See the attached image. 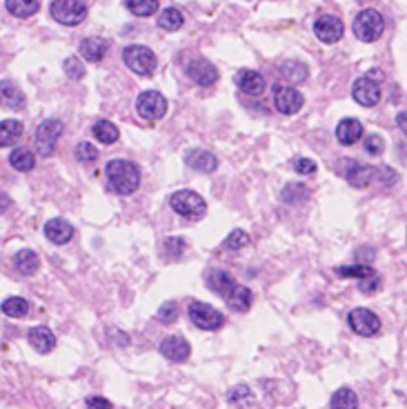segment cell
Returning <instances> with one entry per match:
<instances>
[{
	"instance_id": "cell-1",
	"label": "cell",
	"mask_w": 407,
	"mask_h": 409,
	"mask_svg": "<svg viewBox=\"0 0 407 409\" xmlns=\"http://www.w3.org/2000/svg\"><path fill=\"white\" fill-rule=\"evenodd\" d=\"M105 172L109 178V185H112L114 192L121 196L134 194L138 185H141V169H138V165L132 161H123V158L109 161Z\"/></svg>"
},
{
	"instance_id": "cell-2",
	"label": "cell",
	"mask_w": 407,
	"mask_h": 409,
	"mask_svg": "<svg viewBox=\"0 0 407 409\" xmlns=\"http://www.w3.org/2000/svg\"><path fill=\"white\" fill-rule=\"evenodd\" d=\"M170 205L178 216L187 218V221H201V218L207 214L205 198L201 194L192 192V189H181V192L172 194Z\"/></svg>"
},
{
	"instance_id": "cell-3",
	"label": "cell",
	"mask_w": 407,
	"mask_h": 409,
	"mask_svg": "<svg viewBox=\"0 0 407 409\" xmlns=\"http://www.w3.org/2000/svg\"><path fill=\"white\" fill-rule=\"evenodd\" d=\"M354 36L363 43H374L383 36L385 29V21L383 16L376 12V9H363V12L356 14L354 18Z\"/></svg>"
},
{
	"instance_id": "cell-4",
	"label": "cell",
	"mask_w": 407,
	"mask_h": 409,
	"mask_svg": "<svg viewBox=\"0 0 407 409\" xmlns=\"http://www.w3.org/2000/svg\"><path fill=\"white\" fill-rule=\"evenodd\" d=\"M123 63L138 76H152L156 72V54L145 45H129L123 49Z\"/></svg>"
},
{
	"instance_id": "cell-5",
	"label": "cell",
	"mask_w": 407,
	"mask_h": 409,
	"mask_svg": "<svg viewBox=\"0 0 407 409\" xmlns=\"http://www.w3.org/2000/svg\"><path fill=\"white\" fill-rule=\"evenodd\" d=\"M52 18L65 27H76L87 18V5L83 0H52Z\"/></svg>"
},
{
	"instance_id": "cell-6",
	"label": "cell",
	"mask_w": 407,
	"mask_h": 409,
	"mask_svg": "<svg viewBox=\"0 0 407 409\" xmlns=\"http://www.w3.org/2000/svg\"><path fill=\"white\" fill-rule=\"evenodd\" d=\"M63 129H65V125H63L61 121H58V118H47V121H43L41 125H38L36 136H34L38 154L45 156V158L52 156V154L56 152L58 138H61Z\"/></svg>"
},
{
	"instance_id": "cell-7",
	"label": "cell",
	"mask_w": 407,
	"mask_h": 409,
	"mask_svg": "<svg viewBox=\"0 0 407 409\" xmlns=\"http://www.w3.org/2000/svg\"><path fill=\"white\" fill-rule=\"evenodd\" d=\"M187 314H190L192 323L198 329H203V332H216V329H221L225 325V316L218 312L216 307L201 303V301H194L187 307Z\"/></svg>"
},
{
	"instance_id": "cell-8",
	"label": "cell",
	"mask_w": 407,
	"mask_h": 409,
	"mask_svg": "<svg viewBox=\"0 0 407 409\" xmlns=\"http://www.w3.org/2000/svg\"><path fill=\"white\" fill-rule=\"evenodd\" d=\"M347 323H350V329L354 334L365 336V338H372L381 332V318L376 316L372 309H365V307H356L347 316Z\"/></svg>"
},
{
	"instance_id": "cell-9",
	"label": "cell",
	"mask_w": 407,
	"mask_h": 409,
	"mask_svg": "<svg viewBox=\"0 0 407 409\" xmlns=\"http://www.w3.org/2000/svg\"><path fill=\"white\" fill-rule=\"evenodd\" d=\"M136 112L147 121H161L167 114V98L161 92H143L136 101Z\"/></svg>"
},
{
	"instance_id": "cell-10",
	"label": "cell",
	"mask_w": 407,
	"mask_h": 409,
	"mask_svg": "<svg viewBox=\"0 0 407 409\" xmlns=\"http://www.w3.org/2000/svg\"><path fill=\"white\" fill-rule=\"evenodd\" d=\"M352 98L361 107H374L381 103V87L374 78L361 76V78H356L352 85Z\"/></svg>"
},
{
	"instance_id": "cell-11",
	"label": "cell",
	"mask_w": 407,
	"mask_h": 409,
	"mask_svg": "<svg viewBox=\"0 0 407 409\" xmlns=\"http://www.w3.org/2000/svg\"><path fill=\"white\" fill-rule=\"evenodd\" d=\"M343 32H345L343 21H341V18H336V16H321L319 21L314 23V34L325 45L339 43L343 38Z\"/></svg>"
},
{
	"instance_id": "cell-12",
	"label": "cell",
	"mask_w": 407,
	"mask_h": 409,
	"mask_svg": "<svg viewBox=\"0 0 407 409\" xmlns=\"http://www.w3.org/2000/svg\"><path fill=\"white\" fill-rule=\"evenodd\" d=\"M303 103H305L303 94L299 92V89H294V87H279V89H276V94H274V105L285 116L299 114L303 109Z\"/></svg>"
},
{
	"instance_id": "cell-13",
	"label": "cell",
	"mask_w": 407,
	"mask_h": 409,
	"mask_svg": "<svg viewBox=\"0 0 407 409\" xmlns=\"http://www.w3.org/2000/svg\"><path fill=\"white\" fill-rule=\"evenodd\" d=\"M185 74L190 76V81H194L201 87H210L218 81V69L210 61H205V58H194V61H190Z\"/></svg>"
},
{
	"instance_id": "cell-14",
	"label": "cell",
	"mask_w": 407,
	"mask_h": 409,
	"mask_svg": "<svg viewBox=\"0 0 407 409\" xmlns=\"http://www.w3.org/2000/svg\"><path fill=\"white\" fill-rule=\"evenodd\" d=\"M161 354L172 363H185L192 356V345L183 336H167L161 343Z\"/></svg>"
},
{
	"instance_id": "cell-15",
	"label": "cell",
	"mask_w": 407,
	"mask_h": 409,
	"mask_svg": "<svg viewBox=\"0 0 407 409\" xmlns=\"http://www.w3.org/2000/svg\"><path fill=\"white\" fill-rule=\"evenodd\" d=\"M234 83L247 96H261L265 92V87H267L263 74L254 72V69H238L236 76H234Z\"/></svg>"
},
{
	"instance_id": "cell-16",
	"label": "cell",
	"mask_w": 407,
	"mask_h": 409,
	"mask_svg": "<svg viewBox=\"0 0 407 409\" xmlns=\"http://www.w3.org/2000/svg\"><path fill=\"white\" fill-rule=\"evenodd\" d=\"M341 174H345L347 183L352 187L363 189V187H370L376 178H379V169H374L370 165H361V163H347V169Z\"/></svg>"
},
{
	"instance_id": "cell-17",
	"label": "cell",
	"mask_w": 407,
	"mask_h": 409,
	"mask_svg": "<svg viewBox=\"0 0 407 409\" xmlns=\"http://www.w3.org/2000/svg\"><path fill=\"white\" fill-rule=\"evenodd\" d=\"M45 238L54 245H67L74 238V225H69L65 218H52L45 225Z\"/></svg>"
},
{
	"instance_id": "cell-18",
	"label": "cell",
	"mask_w": 407,
	"mask_h": 409,
	"mask_svg": "<svg viewBox=\"0 0 407 409\" xmlns=\"http://www.w3.org/2000/svg\"><path fill=\"white\" fill-rule=\"evenodd\" d=\"M185 165L194 169V172L212 174L218 167V158L212 152H207V149H192V152L185 156Z\"/></svg>"
},
{
	"instance_id": "cell-19",
	"label": "cell",
	"mask_w": 407,
	"mask_h": 409,
	"mask_svg": "<svg viewBox=\"0 0 407 409\" xmlns=\"http://www.w3.org/2000/svg\"><path fill=\"white\" fill-rule=\"evenodd\" d=\"M81 56L87 63H101L109 52V43L101 36H89L85 41H81Z\"/></svg>"
},
{
	"instance_id": "cell-20",
	"label": "cell",
	"mask_w": 407,
	"mask_h": 409,
	"mask_svg": "<svg viewBox=\"0 0 407 409\" xmlns=\"http://www.w3.org/2000/svg\"><path fill=\"white\" fill-rule=\"evenodd\" d=\"M205 283H207V287H210L214 294L223 296V298L230 294L234 289V285H236L232 274H227L225 269H210L207 276H205Z\"/></svg>"
},
{
	"instance_id": "cell-21",
	"label": "cell",
	"mask_w": 407,
	"mask_h": 409,
	"mask_svg": "<svg viewBox=\"0 0 407 409\" xmlns=\"http://www.w3.org/2000/svg\"><path fill=\"white\" fill-rule=\"evenodd\" d=\"M27 341H29V345H32L38 354H49L56 347V336L52 334V329H49V327H34V329H29Z\"/></svg>"
},
{
	"instance_id": "cell-22",
	"label": "cell",
	"mask_w": 407,
	"mask_h": 409,
	"mask_svg": "<svg viewBox=\"0 0 407 409\" xmlns=\"http://www.w3.org/2000/svg\"><path fill=\"white\" fill-rule=\"evenodd\" d=\"M363 136V125L356 121V118H343L336 127V138H339V143L350 147V145H356L361 141Z\"/></svg>"
},
{
	"instance_id": "cell-23",
	"label": "cell",
	"mask_w": 407,
	"mask_h": 409,
	"mask_svg": "<svg viewBox=\"0 0 407 409\" xmlns=\"http://www.w3.org/2000/svg\"><path fill=\"white\" fill-rule=\"evenodd\" d=\"M25 103H27L25 94L14 83H9V81L0 83V105L12 109V112H21V109L25 107Z\"/></svg>"
},
{
	"instance_id": "cell-24",
	"label": "cell",
	"mask_w": 407,
	"mask_h": 409,
	"mask_svg": "<svg viewBox=\"0 0 407 409\" xmlns=\"http://www.w3.org/2000/svg\"><path fill=\"white\" fill-rule=\"evenodd\" d=\"M225 301H227V305H230V309H234V312L245 314V312H250L254 296H252V292H250L247 287H243V285H234L232 292L225 296Z\"/></svg>"
},
{
	"instance_id": "cell-25",
	"label": "cell",
	"mask_w": 407,
	"mask_h": 409,
	"mask_svg": "<svg viewBox=\"0 0 407 409\" xmlns=\"http://www.w3.org/2000/svg\"><path fill=\"white\" fill-rule=\"evenodd\" d=\"M14 267L23 276H34L38 272V267H41V261H38V254L34 249H21V252L14 256Z\"/></svg>"
},
{
	"instance_id": "cell-26",
	"label": "cell",
	"mask_w": 407,
	"mask_h": 409,
	"mask_svg": "<svg viewBox=\"0 0 407 409\" xmlns=\"http://www.w3.org/2000/svg\"><path fill=\"white\" fill-rule=\"evenodd\" d=\"M5 7L16 18H32L41 12V0H5Z\"/></svg>"
},
{
	"instance_id": "cell-27",
	"label": "cell",
	"mask_w": 407,
	"mask_h": 409,
	"mask_svg": "<svg viewBox=\"0 0 407 409\" xmlns=\"http://www.w3.org/2000/svg\"><path fill=\"white\" fill-rule=\"evenodd\" d=\"M25 127L21 121H3L0 123V147H12L21 141Z\"/></svg>"
},
{
	"instance_id": "cell-28",
	"label": "cell",
	"mask_w": 407,
	"mask_h": 409,
	"mask_svg": "<svg viewBox=\"0 0 407 409\" xmlns=\"http://www.w3.org/2000/svg\"><path fill=\"white\" fill-rule=\"evenodd\" d=\"M332 409H356L359 407V396H356L350 387H341L339 392H334L330 398Z\"/></svg>"
},
{
	"instance_id": "cell-29",
	"label": "cell",
	"mask_w": 407,
	"mask_h": 409,
	"mask_svg": "<svg viewBox=\"0 0 407 409\" xmlns=\"http://www.w3.org/2000/svg\"><path fill=\"white\" fill-rule=\"evenodd\" d=\"M9 165H12L16 172H32L34 165H36V158L29 149L21 147V149H14V152L9 154Z\"/></svg>"
},
{
	"instance_id": "cell-30",
	"label": "cell",
	"mask_w": 407,
	"mask_h": 409,
	"mask_svg": "<svg viewBox=\"0 0 407 409\" xmlns=\"http://www.w3.org/2000/svg\"><path fill=\"white\" fill-rule=\"evenodd\" d=\"M158 27L165 32H178L183 27V14L176 7H167L158 14Z\"/></svg>"
},
{
	"instance_id": "cell-31",
	"label": "cell",
	"mask_w": 407,
	"mask_h": 409,
	"mask_svg": "<svg viewBox=\"0 0 407 409\" xmlns=\"http://www.w3.org/2000/svg\"><path fill=\"white\" fill-rule=\"evenodd\" d=\"M0 309H3V314L9 316V318H23V316L29 314V303L21 296H9L3 301Z\"/></svg>"
},
{
	"instance_id": "cell-32",
	"label": "cell",
	"mask_w": 407,
	"mask_h": 409,
	"mask_svg": "<svg viewBox=\"0 0 407 409\" xmlns=\"http://www.w3.org/2000/svg\"><path fill=\"white\" fill-rule=\"evenodd\" d=\"M227 403L234 407H254L256 398H254V392L247 385H236L232 392L227 394Z\"/></svg>"
},
{
	"instance_id": "cell-33",
	"label": "cell",
	"mask_w": 407,
	"mask_h": 409,
	"mask_svg": "<svg viewBox=\"0 0 407 409\" xmlns=\"http://www.w3.org/2000/svg\"><path fill=\"white\" fill-rule=\"evenodd\" d=\"M94 136H96V141H101L103 145H114L118 141V136H121V132H118V127L114 123L96 121L94 123Z\"/></svg>"
},
{
	"instance_id": "cell-34",
	"label": "cell",
	"mask_w": 407,
	"mask_h": 409,
	"mask_svg": "<svg viewBox=\"0 0 407 409\" xmlns=\"http://www.w3.org/2000/svg\"><path fill=\"white\" fill-rule=\"evenodd\" d=\"M158 0H125V7L132 12L136 18H147L158 12Z\"/></svg>"
},
{
	"instance_id": "cell-35",
	"label": "cell",
	"mask_w": 407,
	"mask_h": 409,
	"mask_svg": "<svg viewBox=\"0 0 407 409\" xmlns=\"http://www.w3.org/2000/svg\"><path fill=\"white\" fill-rule=\"evenodd\" d=\"M281 198H283V203L299 205V203H303V201L310 198V189H307L305 185H301V183H290L281 192Z\"/></svg>"
},
{
	"instance_id": "cell-36",
	"label": "cell",
	"mask_w": 407,
	"mask_h": 409,
	"mask_svg": "<svg viewBox=\"0 0 407 409\" xmlns=\"http://www.w3.org/2000/svg\"><path fill=\"white\" fill-rule=\"evenodd\" d=\"M281 74L287 78L290 83H303L305 78H307V67L303 63H296V61H287L281 65Z\"/></svg>"
},
{
	"instance_id": "cell-37",
	"label": "cell",
	"mask_w": 407,
	"mask_h": 409,
	"mask_svg": "<svg viewBox=\"0 0 407 409\" xmlns=\"http://www.w3.org/2000/svg\"><path fill=\"white\" fill-rule=\"evenodd\" d=\"M336 274H339L341 278H367V276H372L376 274L374 272V267L370 265H343V267H336Z\"/></svg>"
},
{
	"instance_id": "cell-38",
	"label": "cell",
	"mask_w": 407,
	"mask_h": 409,
	"mask_svg": "<svg viewBox=\"0 0 407 409\" xmlns=\"http://www.w3.org/2000/svg\"><path fill=\"white\" fill-rule=\"evenodd\" d=\"M178 316H181V309H178V305H176L174 301H167L165 305L158 307L156 321L163 323V325H174V323L178 321Z\"/></svg>"
},
{
	"instance_id": "cell-39",
	"label": "cell",
	"mask_w": 407,
	"mask_h": 409,
	"mask_svg": "<svg viewBox=\"0 0 407 409\" xmlns=\"http://www.w3.org/2000/svg\"><path fill=\"white\" fill-rule=\"evenodd\" d=\"M247 245H250V236H247V232H243V229H234L223 243V247L230 249V252H238V249H243Z\"/></svg>"
},
{
	"instance_id": "cell-40",
	"label": "cell",
	"mask_w": 407,
	"mask_h": 409,
	"mask_svg": "<svg viewBox=\"0 0 407 409\" xmlns=\"http://www.w3.org/2000/svg\"><path fill=\"white\" fill-rule=\"evenodd\" d=\"M63 69H65L67 78H72V81H81V78L85 76V65H83L81 58H76V56L65 58Z\"/></svg>"
},
{
	"instance_id": "cell-41",
	"label": "cell",
	"mask_w": 407,
	"mask_h": 409,
	"mask_svg": "<svg viewBox=\"0 0 407 409\" xmlns=\"http://www.w3.org/2000/svg\"><path fill=\"white\" fill-rule=\"evenodd\" d=\"M163 243H165L163 254H165V258H170V261H176V258L187 249V243L183 241V238H167V241H163Z\"/></svg>"
},
{
	"instance_id": "cell-42",
	"label": "cell",
	"mask_w": 407,
	"mask_h": 409,
	"mask_svg": "<svg viewBox=\"0 0 407 409\" xmlns=\"http://www.w3.org/2000/svg\"><path fill=\"white\" fill-rule=\"evenodd\" d=\"M363 149H365V154H370V156H381V154L385 152V141H383V136H379V134L365 136Z\"/></svg>"
},
{
	"instance_id": "cell-43",
	"label": "cell",
	"mask_w": 407,
	"mask_h": 409,
	"mask_svg": "<svg viewBox=\"0 0 407 409\" xmlns=\"http://www.w3.org/2000/svg\"><path fill=\"white\" fill-rule=\"evenodd\" d=\"M76 158L81 163H94L98 158V149L92 143H81L76 147Z\"/></svg>"
},
{
	"instance_id": "cell-44",
	"label": "cell",
	"mask_w": 407,
	"mask_h": 409,
	"mask_svg": "<svg viewBox=\"0 0 407 409\" xmlns=\"http://www.w3.org/2000/svg\"><path fill=\"white\" fill-rule=\"evenodd\" d=\"M294 169L301 176H312V174H316V163L312 161V158H296Z\"/></svg>"
},
{
	"instance_id": "cell-45",
	"label": "cell",
	"mask_w": 407,
	"mask_h": 409,
	"mask_svg": "<svg viewBox=\"0 0 407 409\" xmlns=\"http://www.w3.org/2000/svg\"><path fill=\"white\" fill-rule=\"evenodd\" d=\"M379 285H381V281H379V276H376V274L367 276V278H361V292H365V294H370V292H374V289H379Z\"/></svg>"
},
{
	"instance_id": "cell-46",
	"label": "cell",
	"mask_w": 407,
	"mask_h": 409,
	"mask_svg": "<svg viewBox=\"0 0 407 409\" xmlns=\"http://www.w3.org/2000/svg\"><path fill=\"white\" fill-rule=\"evenodd\" d=\"M85 405L87 407H105V409L112 407V403H109L107 398H101V396H89L87 401H85Z\"/></svg>"
},
{
	"instance_id": "cell-47",
	"label": "cell",
	"mask_w": 407,
	"mask_h": 409,
	"mask_svg": "<svg viewBox=\"0 0 407 409\" xmlns=\"http://www.w3.org/2000/svg\"><path fill=\"white\" fill-rule=\"evenodd\" d=\"M9 207H12V198H9L5 192H0V214H5Z\"/></svg>"
},
{
	"instance_id": "cell-48",
	"label": "cell",
	"mask_w": 407,
	"mask_h": 409,
	"mask_svg": "<svg viewBox=\"0 0 407 409\" xmlns=\"http://www.w3.org/2000/svg\"><path fill=\"white\" fill-rule=\"evenodd\" d=\"M396 125H399V129L407 136V112H401L399 116H396Z\"/></svg>"
}]
</instances>
